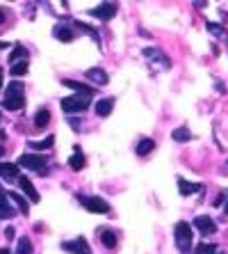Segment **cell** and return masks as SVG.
I'll use <instances>...</instances> for the list:
<instances>
[{
	"mask_svg": "<svg viewBox=\"0 0 228 254\" xmlns=\"http://www.w3.org/2000/svg\"><path fill=\"white\" fill-rule=\"evenodd\" d=\"M76 28H78V30H85V32H87V35H89V37H91V39H94V42H96V44H98V46H100L98 32H96V30H94V28H91V25H87V23H80V21H76Z\"/></svg>",
	"mask_w": 228,
	"mask_h": 254,
	"instance_id": "f1b7e54d",
	"label": "cell"
},
{
	"mask_svg": "<svg viewBox=\"0 0 228 254\" xmlns=\"http://www.w3.org/2000/svg\"><path fill=\"white\" fill-rule=\"evenodd\" d=\"M14 215H16V211L12 206V199H9L5 190L0 188V220H12Z\"/></svg>",
	"mask_w": 228,
	"mask_h": 254,
	"instance_id": "8fae6325",
	"label": "cell"
},
{
	"mask_svg": "<svg viewBox=\"0 0 228 254\" xmlns=\"http://www.w3.org/2000/svg\"><path fill=\"white\" fill-rule=\"evenodd\" d=\"M53 144H55V137L53 135L44 137V140H39V142H30V147L35 149V151H46V149H50Z\"/></svg>",
	"mask_w": 228,
	"mask_h": 254,
	"instance_id": "d4e9b609",
	"label": "cell"
},
{
	"mask_svg": "<svg viewBox=\"0 0 228 254\" xmlns=\"http://www.w3.org/2000/svg\"><path fill=\"white\" fill-rule=\"evenodd\" d=\"M16 165L23 167V170H30V172H46L48 160L39 154H21L16 158Z\"/></svg>",
	"mask_w": 228,
	"mask_h": 254,
	"instance_id": "277c9868",
	"label": "cell"
},
{
	"mask_svg": "<svg viewBox=\"0 0 228 254\" xmlns=\"http://www.w3.org/2000/svg\"><path fill=\"white\" fill-rule=\"evenodd\" d=\"M64 85L73 89V94L85 96V99H91V96L96 94L94 87H89V85H85V83H78V80H64Z\"/></svg>",
	"mask_w": 228,
	"mask_h": 254,
	"instance_id": "4fadbf2b",
	"label": "cell"
},
{
	"mask_svg": "<svg viewBox=\"0 0 228 254\" xmlns=\"http://www.w3.org/2000/svg\"><path fill=\"white\" fill-rule=\"evenodd\" d=\"M215 87H217V92H219V94H226V87H224V83H217Z\"/></svg>",
	"mask_w": 228,
	"mask_h": 254,
	"instance_id": "836d02e7",
	"label": "cell"
},
{
	"mask_svg": "<svg viewBox=\"0 0 228 254\" xmlns=\"http://www.w3.org/2000/svg\"><path fill=\"white\" fill-rule=\"evenodd\" d=\"M85 165H87V160H85V154H82L80 149L76 147V154L69 158V167L73 172H80V170H85Z\"/></svg>",
	"mask_w": 228,
	"mask_h": 254,
	"instance_id": "ffe728a7",
	"label": "cell"
},
{
	"mask_svg": "<svg viewBox=\"0 0 228 254\" xmlns=\"http://www.w3.org/2000/svg\"><path fill=\"white\" fill-rule=\"evenodd\" d=\"M194 252L196 254H217V245H212V243H201Z\"/></svg>",
	"mask_w": 228,
	"mask_h": 254,
	"instance_id": "f546056e",
	"label": "cell"
},
{
	"mask_svg": "<svg viewBox=\"0 0 228 254\" xmlns=\"http://www.w3.org/2000/svg\"><path fill=\"white\" fill-rule=\"evenodd\" d=\"M50 124V110L48 108H41L39 113L35 115V128H46Z\"/></svg>",
	"mask_w": 228,
	"mask_h": 254,
	"instance_id": "7402d4cb",
	"label": "cell"
},
{
	"mask_svg": "<svg viewBox=\"0 0 228 254\" xmlns=\"http://www.w3.org/2000/svg\"><path fill=\"white\" fill-rule=\"evenodd\" d=\"M59 106H62V110H64L66 115H73V113H85L89 108V99H85V96H78V94H71V96H64V99L59 101Z\"/></svg>",
	"mask_w": 228,
	"mask_h": 254,
	"instance_id": "5b68a950",
	"label": "cell"
},
{
	"mask_svg": "<svg viewBox=\"0 0 228 254\" xmlns=\"http://www.w3.org/2000/svg\"><path fill=\"white\" fill-rule=\"evenodd\" d=\"M171 137H174V142H187L192 140V133H189L187 126H178V128L171 130Z\"/></svg>",
	"mask_w": 228,
	"mask_h": 254,
	"instance_id": "603a6c76",
	"label": "cell"
},
{
	"mask_svg": "<svg viewBox=\"0 0 228 254\" xmlns=\"http://www.w3.org/2000/svg\"><path fill=\"white\" fill-rule=\"evenodd\" d=\"M14 236H16V229H14V227H7V229H5V238H9V241H12Z\"/></svg>",
	"mask_w": 228,
	"mask_h": 254,
	"instance_id": "4dcf8cb0",
	"label": "cell"
},
{
	"mask_svg": "<svg viewBox=\"0 0 228 254\" xmlns=\"http://www.w3.org/2000/svg\"><path fill=\"white\" fill-rule=\"evenodd\" d=\"M0 87H2V76H0Z\"/></svg>",
	"mask_w": 228,
	"mask_h": 254,
	"instance_id": "f35d334b",
	"label": "cell"
},
{
	"mask_svg": "<svg viewBox=\"0 0 228 254\" xmlns=\"http://www.w3.org/2000/svg\"><path fill=\"white\" fill-rule=\"evenodd\" d=\"M76 199L80 201L89 213H110L112 211L110 204H107L103 197H98V195H82V192H78Z\"/></svg>",
	"mask_w": 228,
	"mask_h": 254,
	"instance_id": "3957f363",
	"label": "cell"
},
{
	"mask_svg": "<svg viewBox=\"0 0 228 254\" xmlns=\"http://www.w3.org/2000/svg\"><path fill=\"white\" fill-rule=\"evenodd\" d=\"M23 60H28V48H25L23 44H16V46H14V51L9 53V62H12V64H16V62H23Z\"/></svg>",
	"mask_w": 228,
	"mask_h": 254,
	"instance_id": "44dd1931",
	"label": "cell"
},
{
	"mask_svg": "<svg viewBox=\"0 0 228 254\" xmlns=\"http://www.w3.org/2000/svg\"><path fill=\"white\" fill-rule=\"evenodd\" d=\"M62 250L71 254H91V248H89V243L85 236H76L73 241H64L62 243Z\"/></svg>",
	"mask_w": 228,
	"mask_h": 254,
	"instance_id": "52a82bcc",
	"label": "cell"
},
{
	"mask_svg": "<svg viewBox=\"0 0 228 254\" xmlns=\"http://www.w3.org/2000/svg\"><path fill=\"white\" fill-rule=\"evenodd\" d=\"M205 28L210 30L217 39H224V37H226V30H224V25H219V23H212V21H208V23H205Z\"/></svg>",
	"mask_w": 228,
	"mask_h": 254,
	"instance_id": "83f0119b",
	"label": "cell"
},
{
	"mask_svg": "<svg viewBox=\"0 0 228 254\" xmlns=\"http://www.w3.org/2000/svg\"><path fill=\"white\" fill-rule=\"evenodd\" d=\"M141 53H144V58H146L151 64H158L160 69H171V60L167 58L160 48H144Z\"/></svg>",
	"mask_w": 228,
	"mask_h": 254,
	"instance_id": "ba28073f",
	"label": "cell"
},
{
	"mask_svg": "<svg viewBox=\"0 0 228 254\" xmlns=\"http://www.w3.org/2000/svg\"><path fill=\"white\" fill-rule=\"evenodd\" d=\"M224 213H226V215H228V190H226V192H224Z\"/></svg>",
	"mask_w": 228,
	"mask_h": 254,
	"instance_id": "1f68e13d",
	"label": "cell"
},
{
	"mask_svg": "<svg viewBox=\"0 0 228 254\" xmlns=\"http://www.w3.org/2000/svg\"><path fill=\"white\" fill-rule=\"evenodd\" d=\"M16 254H32V241H30L28 236L18 238V243H16Z\"/></svg>",
	"mask_w": 228,
	"mask_h": 254,
	"instance_id": "484cf974",
	"label": "cell"
},
{
	"mask_svg": "<svg viewBox=\"0 0 228 254\" xmlns=\"http://www.w3.org/2000/svg\"><path fill=\"white\" fill-rule=\"evenodd\" d=\"M85 78H87L89 83L98 85V87H103V85L110 83V76H107L100 66H91V69H87V71H85Z\"/></svg>",
	"mask_w": 228,
	"mask_h": 254,
	"instance_id": "30bf717a",
	"label": "cell"
},
{
	"mask_svg": "<svg viewBox=\"0 0 228 254\" xmlns=\"http://www.w3.org/2000/svg\"><path fill=\"white\" fill-rule=\"evenodd\" d=\"M53 37L55 39H59V42H64V44H71L73 39H76V32H73L71 28H66V25H55Z\"/></svg>",
	"mask_w": 228,
	"mask_h": 254,
	"instance_id": "2e32d148",
	"label": "cell"
},
{
	"mask_svg": "<svg viewBox=\"0 0 228 254\" xmlns=\"http://www.w3.org/2000/svg\"><path fill=\"white\" fill-rule=\"evenodd\" d=\"M5 156V144H0V158Z\"/></svg>",
	"mask_w": 228,
	"mask_h": 254,
	"instance_id": "d590c367",
	"label": "cell"
},
{
	"mask_svg": "<svg viewBox=\"0 0 228 254\" xmlns=\"http://www.w3.org/2000/svg\"><path fill=\"white\" fill-rule=\"evenodd\" d=\"M5 21H7V12H5V9H2V7H0V25L5 23Z\"/></svg>",
	"mask_w": 228,
	"mask_h": 254,
	"instance_id": "d6a6232c",
	"label": "cell"
},
{
	"mask_svg": "<svg viewBox=\"0 0 228 254\" xmlns=\"http://www.w3.org/2000/svg\"><path fill=\"white\" fill-rule=\"evenodd\" d=\"M112 108H114V99H100V101H96L94 113L98 115V117H107V115L112 113Z\"/></svg>",
	"mask_w": 228,
	"mask_h": 254,
	"instance_id": "d6986e66",
	"label": "cell"
},
{
	"mask_svg": "<svg viewBox=\"0 0 228 254\" xmlns=\"http://www.w3.org/2000/svg\"><path fill=\"white\" fill-rule=\"evenodd\" d=\"M2 108L9 113H18L25 108V87L21 80H12L5 87V96H2Z\"/></svg>",
	"mask_w": 228,
	"mask_h": 254,
	"instance_id": "6da1fadb",
	"label": "cell"
},
{
	"mask_svg": "<svg viewBox=\"0 0 228 254\" xmlns=\"http://www.w3.org/2000/svg\"><path fill=\"white\" fill-rule=\"evenodd\" d=\"M7 195H9V199H12L14 204H16V206L21 208V211L25 213V215H28V213H30V204L25 201V197L21 195V192H7Z\"/></svg>",
	"mask_w": 228,
	"mask_h": 254,
	"instance_id": "cb8c5ba5",
	"label": "cell"
},
{
	"mask_svg": "<svg viewBox=\"0 0 228 254\" xmlns=\"http://www.w3.org/2000/svg\"><path fill=\"white\" fill-rule=\"evenodd\" d=\"M5 137H7V133L5 130H0V140H5Z\"/></svg>",
	"mask_w": 228,
	"mask_h": 254,
	"instance_id": "8d00e7d4",
	"label": "cell"
},
{
	"mask_svg": "<svg viewBox=\"0 0 228 254\" xmlns=\"http://www.w3.org/2000/svg\"><path fill=\"white\" fill-rule=\"evenodd\" d=\"M18 188H21V192H23L25 197H28L32 204H37V201H41V197H39V192H37V188H35V184L30 181L28 177H18Z\"/></svg>",
	"mask_w": 228,
	"mask_h": 254,
	"instance_id": "9c48e42d",
	"label": "cell"
},
{
	"mask_svg": "<svg viewBox=\"0 0 228 254\" xmlns=\"http://www.w3.org/2000/svg\"><path fill=\"white\" fill-rule=\"evenodd\" d=\"M176 181H178V192H181L182 197L194 195V192H201V190H203L201 184H192V181H187V179H182V177H178Z\"/></svg>",
	"mask_w": 228,
	"mask_h": 254,
	"instance_id": "9a60e30c",
	"label": "cell"
},
{
	"mask_svg": "<svg viewBox=\"0 0 228 254\" xmlns=\"http://www.w3.org/2000/svg\"><path fill=\"white\" fill-rule=\"evenodd\" d=\"M5 48H9V44H7V42H0V51H5Z\"/></svg>",
	"mask_w": 228,
	"mask_h": 254,
	"instance_id": "e575fe53",
	"label": "cell"
},
{
	"mask_svg": "<svg viewBox=\"0 0 228 254\" xmlns=\"http://www.w3.org/2000/svg\"><path fill=\"white\" fill-rule=\"evenodd\" d=\"M18 170L21 167L16 163H0V179H5V181H18Z\"/></svg>",
	"mask_w": 228,
	"mask_h": 254,
	"instance_id": "5bb4252c",
	"label": "cell"
},
{
	"mask_svg": "<svg viewBox=\"0 0 228 254\" xmlns=\"http://www.w3.org/2000/svg\"><path fill=\"white\" fill-rule=\"evenodd\" d=\"M194 227H196L203 236H205V234L210 236V234H215V231H217V222L210 218V215H199V218H194Z\"/></svg>",
	"mask_w": 228,
	"mask_h": 254,
	"instance_id": "7c38bea8",
	"label": "cell"
},
{
	"mask_svg": "<svg viewBox=\"0 0 228 254\" xmlns=\"http://www.w3.org/2000/svg\"><path fill=\"white\" fill-rule=\"evenodd\" d=\"M155 149V140L153 137H141L139 142H137V147H135V154L137 156H148Z\"/></svg>",
	"mask_w": 228,
	"mask_h": 254,
	"instance_id": "ac0fdd59",
	"label": "cell"
},
{
	"mask_svg": "<svg viewBox=\"0 0 228 254\" xmlns=\"http://www.w3.org/2000/svg\"><path fill=\"white\" fill-rule=\"evenodd\" d=\"M0 254H9V252H7V250H2V248H0Z\"/></svg>",
	"mask_w": 228,
	"mask_h": 254,
	"instance_id": "74e56055",
	"label": "cell"
},
{
	"mask_svg": "<svg viewBox=\"0 0 228 254\" xmlns=\"http://www.w3.org/2000/svg\"><path fill=\"white\" fill-rule=\"evenodd\" d=\"M192 225H187L185 220H181V222H176L174 227V243L176 248H178V252L181 254H189V250H192Z\"/></svg>",
	"mask_w": 228,
	"mask_h": 254,
	"instance_id": "7a4b0ae2",
	"label": "cell"
},
{
	"mask_svg": "<svg viewBox=\"0 0 228 254\" xmlns=\"http://www.w3.org/2000/svg\"><path fill=\"white\" fill-rule=\"evenodd\" d=\"M117 9H119L117 2H100L98 7H94V9L89 12V16L98 18V21H110V18L117 16Z\"/></svg>",
	"mask_w": 228,
	"mask_h": 254,
	"instance_id": "8992f818",
	"label": "cell"
},
{
	"mask_svg": "<svg viewBox=\"0 0 228 254\" xmlns=\"http://www.w3.org/2000/svg\"><path fill=\"white\" fill-rule=\"evenodd\" d=\"M9 73H12L14 78H18V76H25V73H28V60H23V62H16V64H12V69H9Z\"/></svg>",
	"mask_w": 228,
	"mask_h": 254,
	"instance_id": "4316f807",
	"label": "cell"
},
{
	"mask_svg": "<svg viewBox=\"0 0 228 254\" xmlns=\"http://www.w3.org/2000/svg\"><path fill=\"white\" fill-rule=\"evenodd\" d=\"M100 243H103L107 250H114L117 248V243H119L117 231L114 229H100Z\"/></svg>",
	"mask_w": 228,
	"mask_h": 254,
	"instance_id": "e0dca14e",
	"label": "cell"
}]
</instances>
